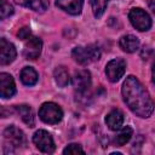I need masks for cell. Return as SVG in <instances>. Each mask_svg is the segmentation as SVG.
Masks as SVG:
<instances>
[{"label":"cell","mask_w":155,"mask_h":155,"mask_svg":"<svg viewBox=\"0 0 155 155\" xmlns=\"http://www.w3.org/2000/svg\"><path fill=\"white\" fill-rule=\"evenodd\" d=\"M151 80L155 85V62L153 63V68H151Z\"/></svg>","instance_id":"d4e9b609"},{"label":"cell","mask_w":155,"mask_h":155,"mask_svg":"<svg viewBox=\"0 0 155 155\" xmlns=\"http://www.w3.org/2000/svg\"><path fill=\"white\" fill-rule=\"evenodd\" d=\"M16 111L18 113V115L21 116V119L23 120L24 124H27L29 127H34L35 125V116H34V111L33 109L27 105V104H22V105H16Z\"/></svg>","instance_id":"2e32d148"},{"label":"cell","mask_w":155,"mask_h":155,"mask_svg":"<svg viewBox=\"0 0 155 155\" xmlns=\"http://www.w3.org/2000/svg\"><path fill=\"white\" fill-rule=\"evenodd\" d=\"M119 45L120 47L127 52V53H133L138 50L139 47V40L137 36L132 35V34H127V35H124L121 36L120 41H119Z\"/></svg>","instance_id":"5bb4252c"},{"label":"cell","mask_w":155,"mask_h":155,"mask_svg":"<svg viewBox=\"0 0 155 155\" xmlns=\"http://www.w3.org/2000/svg\"><path fill=\"white\" fill-rule=\"evenodd\" d=\"M16 48L15 45L10 41H7L5 38L0 39V64L6 65L15 61L16 58Z\"/></svg>","instance_id":"ba28073f"},{"label":"cell","mask_w":155,"mask_h":155,"mask_svg":"<svg viewBox=\"0 0 155 155\" xmlns=\"http://www.w3.org/2000/svg\"><path fill=\"white\" fill-rule=\"evenodd\" d=\"M33 142H34V144L36 145V148L40 151L46 153V154H51L56 149V145H54L52 136L45 130L36 131L34 133V136H33Z\"/></svg>","instance_id":"5b68a950"},{"label":"cell","mask_w":155,"mask_h":155,"mask_svg":"<svg viewBox=\"0 0 155 155\" xmlns=\"http://www.w3.org/2000/svg\"><path fill=\"white\" fill-rule=\"evenodd\" d=\"M56 5L69 15L76 16L81 13L84 0H56Z\"/></svg>","instance_id":"7c38bea8"},{"label":"cell","mask_w":155,"mask_h":155,"mask_svg":"<svg viewBox=\"0 0 155 155\" xmlns=\"http://www.w3.org/2000/svg\"><path fill=\"white\" fill-rule=\"evenodd\" d=\"M132 136H133V130L130 126H124L120 130V132L117 133V136L115 138V143L119 147H122V145H125L126 143L130 142V139L132 138Z\"/></svg>","instance_id":"d6986e66"},{"label":"cell","mask_w":155,"mask_h":155,"mask_svg":"<svg viewBox=\"0 0 155 155\" xmlns=\"http://www.w3.org/2000/svg\"><path fill=\"white\" fill-rule=\"evenodd\" d=\"M105 124L111 131H117L122 127L124 124V114L119 109H113L105 116Z\"/></svg>","instance_id":"4fadbf2b"},{"label":"cell","mask_w":155,"mask_h":155,"mask_svg":"<svg viewBox=\"0 0 155 155\" xmlns=\"http://www.w3.org/2000/svg\"><path fill=\"white\" fill-rule=\"evenodd\" d=\"M16 93V85L13 78L7 73L0 74V94L1 98H11Z\"/></svg>","instance_id":"8fae6325"},{"label":"cell","mask_w":155,"mask_h":155,"mask_svg":"<svg viewBox=\"0 0 155 155\" xmlns=\"http://www.w3.org/2000/svg\"><path fill=\"white\" fill-rule=\"evenodd\" d=\"M41 50H42L41 39H39L36 36H30L24 45L23 54H24L25 59H36L41 54Z\"/></svg>","instance_id":"9c48e42d"},{"label":"cell","mask_w":155,"mask_h":155,"mask_svg":"<svg viewBox=\"0 0 155 155\" xmlns=\"http://www.w3.org/2000/svg\"><path fill=\"white\" fill-rule=\"evenodd\" d=\"M108 1H109V0H90L91 8H92L93 16H94L96 18L102 17V15L104 13V11H105V8H107Z\"/></svg>","instance_id":"ffe728a7"},{"label":"cell","mask_w":155,"mask_h":155,"mask_svg":"<svg viewBox=\"0 0 155 155\" xmlns=\"http://www.w3.org/2000/svg\"><path fill=\"white\" fill-rule=\"evenodd\" d=\"M126 70V62L122 58H114L109 61L105 65V74L109 81L117 82L125 74Z\"/></svg>","instance_id":"8992f818"},{"label":"cell","mask_w":155,"mask_h":155,"mask_svg":"<svg viewBox=\"0 0 155 155\" xmlns=\"http://www.w3.org/2000/svg\"><path fill=\"white\" fill-rule=\"evenodd\" d=\"M39 117L46 124L54 125L63 119V110L58 104L53 102H46L39 109Z\"/></svg>","instance_id":"3957f363"},{"label":"cell","mask_w":155,"mask_h":155,"mask_svg":"<svg viewBox=\"0 0 155 155\" xmlns=\"http://www.w3.org/2000/svg\"><path fill=\"white\" fill-rule=\"evenodd\" d=\"M63 154H73V155H76V154H85L84 149L81 148L80 144H76V143H71V144H68L64 150H63Z\"/></svg>","instance_id":"44dd1931"},{"label":"cell","mask_w":155,"mask_h":155,"mask_svg":"<svg viewBox=\"0 0 155 155\" xmlns=\"http://www.w3.org/2000/svg\"><path fill=\"white\" fill-rule=\"evenodd\" d=\"M121 93L126 105L139 117H149L153 114L154 102L136 76L128 75L122 84Z\"/></svg>","instance_id":"6da1fadb"},{"label":"cell","mask_w":155,"mask_h":155,"mask_svg":"<svg viewBox=\"0 0 155 155\" xmlns=\"http://www.w3.org/2000/svg\"><path fill=\"white\" fill-rule=\"evenodd\" d=\"M148 6L155 13V0H148Z\"/></svg>","instance_id":"cb8c5ba5"},{"label":"cell","mask_w":155,"mask_h":155,"mask_svg":"<svg viewBox=\"0 0 155 155\" xmlns=\"http://www.w3.org/2000/svg\"><path fill=\"white\" fill-rule=\"evenodd\" d=\"M39 75L36 70L31 67H24L21 70V81L27 86H33L38 82Z\"/></svg>","instance_id":"e0dca14e"},{"label":"cell","mask_w":155,"mask_h":155,"mask_svg":"<svg viewBox=\"0 0 155 155\" xmlns=\"http://www.w3.org/2000/svg\"><path fill=\"white\" fill-rule=\"evenodd\" d=\"M13 13V7L6 1V0H1V6H0V17L4 19L6 17H10Z\"/></svg>","instance_id":"7402d4cb"},{"label":"cell","mask_w":155,"mask_h":155,"mask_svg":"<svg viewBox=\"0 0 155 155\" xmlns=\"http://www.w3.org/2000/svg\"><path fill=\"white\" fill-rule=\"evenodd\" d=\"M17 36L21 39V40H28L30 36H31V31H30V28L28 27H23L18 30L17 33Z\"/></svg>","instance_id":"603a6c76"},{"label":"cell","mask_w":155,"mask_h":155,"mask_svg":"<svg viewBox=\"0 0 155 155\" xmlns=\"http://www.w3.org/2000/svg\"><path fill=\"white\" fill-rule=\"evenodd\" d=\"M15 2L36 12H45L50 5L48 0H15Z\"/></svg>","instance_id":"9a60e30c"},{"label":"cell","mask_w":155,"mask_h":155,"mask_svg":"<svg viewBox=\"0 0 155 155\" xmlns=\"http://www.w3.org/2000/svg\"><path fill=\"white\" fill-rule=\"evenodd\" d=\"M71 56H73V58L79 64L86 65V64H88L91 62H94V61L99 59V57H101V50L94 44H91V45H88L86 47H84V46H76V47L73 48Z\"/></svg>","instance_id":"7a4b0ae2"},{"label":"cell","mask_w":155,"mask_h":155,"mask_svg":"<svg viewBox=\"0 0 155 155\" xmlns=\"http://www.w3.org/2000/svg\"><path fill=\"white\" fill-rule=\"evenodd\" d=\"M4 137L10 143V145H12V147H22V145L25 144L24 133L22 132V130H19L15 125H11V126L5 128Z\"/></svg>","instance_id":"30bf717a"},{"label":"cell","mask_w":155,"mask_h":155,"mask_svg":"<svg viewBox=\"0 0 155 155\" xmlns=\"http://www.w3.org/2000/svg\"><path fill=\"white\" fill-rule=\"evenodd\" d=\"M128 19L131 24L139 31H147L151 27L150 16L139 7H134L128 12Z\"/></svg>","instance_id":"277c9868"},{"label":"cell","mask_w":155,"mask_h":155,"mask_svg":"<svg viewBox=\"0 0 155 155\" xmlns=\"http://www.w3.org/2000/svg\"><path fill=\"white\" fill-rule=\"evenodd\" d=\"M53 76H54L56 84L59 87H65L69 84V81H70V78H69V74H68L67 69L64 67H62V65H59V67H57L54 69Z\"/></svg>","instance_id":"ac0fdd59"},{"label":"cell","mask_w":155,"mask_h":155,"mask_svg":"<svg viewBox=\"0 0 155 155\" xmlns=\"http://www.w3.org/2000/svg\"><path fill=\"white\" fill-rule=\"evenodd\" d=\"M73 87L79 94H85L87 90L91 86V74L88 70L82 69L79 71H75L73 79H71Z\"/></svg>","instance_id":"52a82bcc"}]
</instances>
